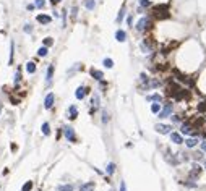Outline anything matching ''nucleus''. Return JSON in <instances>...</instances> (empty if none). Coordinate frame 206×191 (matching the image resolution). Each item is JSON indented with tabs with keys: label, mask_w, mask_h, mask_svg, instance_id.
Instances as JSON below:
<instances>
[{
	"label": "nucleus",
	"mask_w": 206,
	"mask_h": 191,
	"mask_svg": "<svg viewBox=\"0 0 206 191\" xmlns=\"http://www.w3.org/2000/svg\"><path fill=\"white\" fill-rule=\"evenodd\" d=\"M101 115H102V118H101V122L102 123H104V125H106V123H109V120H110V115H109V112H107V110H102V112H101Z\"/></svg>",
	"instance_id": "37"
},
{
	"label": "nucleus",
	"mask_w": 206,
	"mask_h": 191,
	"mask_svg": "<svg viewBox=\"0 0 206 191\" xmlns=\"http://www.w3.org/2000/svg\"><path fill=\"white\" fill-rule=\"evenodd\" d=\"M101 105V96H99V93H96V91H94L93 93V96H91V107H97Z\"/></svg>",
	"instance_id": "19"
},
{
	"label": "nucleus",
	"mask_w": 206,
	"mask_h": 191,
	"mask_svg": "<svg viewBox=\"0 0 206 191\" xmlns=\"http://www.w3.org/2000/svg\"><path fill=\"white\" fill-rule=\"evenodd\" d=\"M203 169L206 170V159H205V160H203Z\"/></svg>",
	"instance_id": "52"
},
{
	"label": "nucleus",
	"mask_w": 206,
	"mask_h": 191,
	"mask_svg": "<svg viewBox=\"0 0 206 191\" xmlns=\"http://www.w3.org/2000/svg\"><path fill=\"white\" fill-rule=\"evenodd\" d=\"M174 113V102L172 101H166L162 104V109L161 112L157 113V118L159 120H164V118H170V115Z\"/></svg>",
	"instance_id": "4"
},
{
	"label": "nucleus",
	"mask_w": 206,
	"mask_h": 191,
	"mask_svg": "<svg viewBox=\"0 0 206 191\" xmlns=\"http://www.w3.org/2000/svg\"><path fill=\"white\" fill-rule=\"evenodd\" d=\"M10 148H11V151H13V152H15V151H16V149H18V146H16V144H15V143H11V146H10Z\"/></svg>",
	"instance_id": "49"
},
{
	"label": "nucleus",
	"mask_w": 206,
	"mask_h": 191,
	"mask_svg": "<svg viewBox=\"0 0 206 191\" xmlns=\"http://www.w3.org/2000/svg\"><path fill=\"white\" fill-rule=\"evenodd\" d=\"M89 75H91V78L93 79H96V81H101V79H104V73H102L101 70H97V68H89Z\"/></svg>",
	"instance_id": "15"
},
{
	"label": "nucleus",
	"mask_w": 206,
	"mask_h": 191,
	"mask_svg": "<svg viewBox=\"0 0 206 191\" xmlns=\"http://www.w3.org/2000/svg\"><path fill=\"white\" fill-rule=\"evenodd\" d=\"M94 190H96V183L94 181H86L80 185V191H94Z\"/></svg>",
	"instance_id": "18"
},
{
	"label": "nucleus",
	"mask_w": 206,
	"mask_h": 191,
	"mask_svg": "<svg viewBox=\"0 0 206 191\" xmlns=\"http://www.w3.org/2000/svg\"><path fill=\"white\" fill-rule=\"evenodd\" d=\"M54 104H55V94L54 93H49L44 97V109L46 110H50L54 107Z\"/></svg>",
	"instance_id": "10"
},
{
	"label": "nucleus",
	"mask_w": 206,
	"mask_h": 191,
	"mask_svg": "<svg viewBox=\"0 0 206 191\" xmlns=\"http://www.w3.org/2000/svg\"><path fill=\"white\" fill-rule=\"evenodd\" d=\"M99 83V91H106L109 87V83L106 81V79H101V81H97Z\"/></svg>",
	"instance_id": "39"
},
{
	"label": "nucleus",
	"mask_w": 206,
	"mask_h": 191,
	"mask_svg": "<svg viewBox=\"0 0 206 191\" xmlns=\"http://www.w3.org/2000/svg\"><path fill=\"white\" fill-rule=\"evenodd\" d=\"M13 57H15V42H10V58H8V65L13 63Z\"/></svg>",
	"instance_id": "33"
},
{
	"label": "nucleus",
	"mask_w": 206,
	"mask_h": 191,
	"mask_svg": "<svg viewBox=\"0 0 206 191\" xmlns=\"http://www.w3.org/2000/svg\"><path fill=\"white\" fill-rule=\"evenodd\" d=\"M140 49H141V52L143 54H151L154 52V49H156V42H154V39L153 37H143L141 39V42H140Z\"/></svg>",
	"instance_id": "3"
},
{
	"label": "nucleus",
	"mask_w": 206,
	"mask_h": 191,
	"mask_svg": "<svg viewBox=\"0 0 206 191\" xmlns=\"http://www.w3.org/2000/svg\"><path fill=\"white\" fill-rule=\"evenodd\" d=\"M63 136H65V139L68 143H73V144H76L78 143V136H76V133H75V128L73 126H63Z\"/></svg>",
	"instance_id": "5"
},
{
	"label": "nucleus",
	"mask_w": 206,
	"mask_h": 191,
	"mask_svg": "<svg viewBox=\"0 0 206 191\" xmlns=\"http://www.w3.org/2000/svg\"><path fill=\"white\" fill-rule=\"evenodd\" d=\"M138 5L143 7V8H149V7H153V2L151 0H136Z\"/></svg>",
	"instance_id": "34"
},
{
	"label": "nucleus",
	"mask_w": 206,
	"mask_h": 191,
	"mask_svg": "<svg viewBox=\"0 0 206 191\" xmlns=\"http://www.w3.org/2000/svg\"><path fill=\"white\" fill-rule=\"evenodd\" d=\"M49 55V47H46V46H41L37 49V57H41V58H44Z\"/></svg>",
	"instance_id": "26"
},
{
	"label": "nucleus",
	"mask_w": 206,
	"mask_h": 191,
	"mask_svg": "<svg viewBox=\"0 0 206 191\" xmlns=\"http://www.w3.org/2000/svg\"><path fill=\"white\" fill-rule=\"evenodd\" d=\"M127 25H128L130 28H133V15H132V13L127 16Z\"/></svg>",
	"instance_id": "42"
},
{
	"label": "nucleus",
	"mask_w": 206,
	"mask_h": 191,
	"mask_svg": "<svg viewBox=\"0 0 206 191\" xmlns=\"http://www.w3.org/2000/svg\"><path fill=\"white\" fill-rule=\"evenodd\" d=\"M115 41L117 42H125L127 41V33L124 29H117L115 31Z\"/></svg>",
	"instance_id": "23"
},
{
	"label": "nucleus",
	"mask_w": 206,
	"mask_h": 191,
	"mask_svg": "<svg viewBox=\"0 0 206 191\" xmlns=\"http://www.w3.org/2000/svg\"><path fill=\"white\" fill-rule=\"evenodd\" d=\"M115 170H117L115 162H107V165H106V173H107V177H112V175L115 173Z\"/></svg>",
	"instance_id": "20"
},
{
	"label": "nucleus",
	"mask_w": 206,
	"mask_h": 191,
	"mask_svg": "<svg viewBox=\"0 0 206 191\" xmlns=\"http://www.w3.org/2000/svg\"><path fill=\"white\" fill-rule=\"evenodd\" d=\"M36 21L37 23H41V25H50L52 23V16H49V15H46V13H39L37 16H36Z\"/></svg>",
	"instance_id": "12"
},
{
	"label": "nucleus",
	"mask_w": 206,
	"mask_h": 191,
	"mask_svg": "<svg viewBox=\"0 0 206 191\" xmlns=\"http://www.w3.org/2000/svg\"><path fill=\"white\" fill-rule=\"evenodd\" d=\"M89 93H91V87H88V86H78L76 91H75V97H76L78 101H83L85 96L89 94Z\"/></svg>",
	"instance_id": "8"
},
{
	"label": "nucleus",
	"mask_w": 206,
	"mask_h": 191,
	"mask_svg": "<svg viewBox=\"0 0 206 191\" xmlns=\"http://www.w3.org/2000/svg\"><path fill=\"white\" fill-rule=\"evenodd\" d=\"M162 94H159V93H154V94H148L146 96V101L148 102H162Z\"/></svg>",
	"instance_id": "17"
},
{
	"label": "nucleus",
	"mask_w": 206,
	"mask_h": 191,
	"mask_svg": "<svg viewBox=\"0 0 206 191\" xmlns=\"http://www.w3.org/2000/svg\"><path fill=\"white\" fill-rule=\"evenodd\" d=\"M67 11H68V10H63V11H62V19H63V28H65V26H67Z\"/></svg>",
	"instance_id": "46"
},
{
	"label": "nucleus",
	"mask_w": 206,
	"mask_h": 191,
	"mask_svg": "<svg viewBox=\"0 0 206 191\" xmlns=\"http://www.w3.org/2000/svg\"><path fill=\"white\" fill-rule=\"evenodd\" d=\"M76 15H78V7L73 5V7H72V18L75 19V18H76Z\"/></svg>",
	"instance_id": "44"
},
{
	"label": "nucleus",
	"mask_w": 206,
	"mask_h": 191,
	"mask_svg": "<svg viewBox=\"0 0 206 191\" xmlns=\"http://www.w3.org/2000/svg\"><path fill=\"white\" fill-rule=\"evenodd\" d=\"M125 15H127V3L124 2V3H122V7H120V10H118V15H117V18H115V23H117V25H120V23L124 21Z\"/></svg>",
	"instance_id": "14"
},
{
	"label": "nucleus",
	"mask_w": 206,
	"mask_h": 191,
	"mask_svg": "<svg viewBox=\"0 0 206 191\" xmlns=\"http://www.w3.org/2000/svg\"><path fill=\"white\" fill-rule=\"evenodd\" d=\"M151 28H153V18L151 16H141L136 21V25H135V29H136L138 33H141V34L148 33Z\"/></svg>",
	"instance_id": "2"
},
{
	"label": "nucleus",
	"mask_w": 206,
	"mask_h": 191,
	"mask_svg": "<svg viewBox=\"0 0 206 191\" xmlns=\"http://www.w3.org/2000/svg\"><path fill=\"white\" fill-rule=\"evenodd\" d=\"M170 120H172L174 125H182V123H184V115H180V113H172V115H170Z\"/></svg>",
	"instance_id": "24"
},
{
	"label": "nucleus",
	"mask_w": 206,
	"mask_h": 191,
	"mask_svg": "<svg viewBox=\"0 0 206 191\" xmlns=\"http://www.w3.org/2000/svg\"><path fill=\"white\" fill-rule=\"evenodd\" d=\"M83 5L88 11H94L96 8V0H83Z\"/></svg>",
	"instance_id": "25"
},
{
	"label": "nucleus",
	"mask_w": 206,
	"mask_h": 191,
	"mask_svg": "<svg viewBox=\"0 0 206 191\" xmlns=\"http://www.w3.org/2000/svg\"><path fill=\"white\" fill-rule=\"evenodd\" d=\"M151 16L154 19H166V18H169L170 16V13H169V3H161V5L153 7Z\"/></svg>",
	"instance_id": "1"
},
{
	"label": "nucleus",
	"mask_w": 206,
	"mask_h": 191,
	"mask_svg": "<svg viewBox=\"0 0 206 191\" xmlns=\"http://www.w3.org/2000/svg\"><path fill=\"white\" fill-rule=\"evenodd\" d=\"M200 149L203 151V152H206V139H201L200 141Z\"/></svg>",
	"instance_id": "45"
},
{
	"label": "nucleus",
	"mask_w": 206,
	"mask_h": 191,
	"mask_svg": "<svg viewBox=\"0 0 206 191\" xmlns=\"http://www.w3.org/2000/svg\"><path fill=\"white\" fill-rule=\"evenodd\" d=\"M52 13H54V16H55V18H58V16H60V13H58V11H57V10H54V11H52Z\"/></svg>",
	"instance_id": "51"
},
{
	"label": "nucleus",
	"mask_w": 206,
	"mask_h": 191,
	"mask_svg": "<svg viewBox=\"0 0 206 191\" xmlns=\"http://www.w3.org/2000/svg\"><path fill=\"white\" fill-rule=\"evenodd\" d=\"M154 130L159 134H170L174 128H172V125H167V123H157V125L154 126Z\"/></svg>",
	"instance_id": "7"
},
{
	"label": "nucleus",
	"mask_w": 206,
	"mask_h": 191,
	"mask_svg": "<svg viewBox=\"0 0 206 191\" xmlns=\"http://www.w3.org/2000/svg\"><path fill=\"white\" fill-rule=\"evenodd\" d=\"M78 70H83V65H80V63H75V65H73L68 71H67V73H68V76H72L75 71H78Z\"/></svg>",
	"instance_id": "36"
},
{
	"label": "nucleus",
	"mask_w": 206,
	"mask_h": 191,
	"mask_svg": "<svg viewBox=\"0 0 206 191\" xmlns=\"http://www.w3.org/2000/svg\"><path fill=\"white\" fill-rule=\"evenodd\" d=\"M10 102H11L13 105H18V104H19V99L15 97V96H10Z\"/></svg>",
	"instance_id": "43"
},
{
	"label": "nucleus",
	"mask_w": 206,
	"mask_h": 191,
	"mask_svg": "<svg viewBox=\"0 0 206 191\" xmlns=\"http://www.w3.org/2000/svg\"><path fill=\"white\" fill-rule=\"evenodd\" d=\"M200 141L201 139L198 138V136H188L187 139H185V146H187L188 149H195L198 144H200Z\"/></svg>",
	"instance_id": "11"
},
{
	"label": "nucleus",
	"mask_w": 206,
	"mask_h": 191,
	"mask_svg": "<svg viewBox=\"0 0 206 191\" xmlns=\"http://www.w3.org/2000/svg\"><path fill=\"white\" fill-rule=\"evenodd\" d=\"M203 165H200L198 162H192V169H190L188 172V178H192V180H198L200 178V175L203 173Z\"/></svg>",
	"instance_id": "6"
},
{
	"label": "nucleus",
	"mask_w": 206,
	"mask_h": 191,
	"mask_svg": "<svg viewBox=\"0 0 206 191\" xmlns=\"http://www.w3.org/2000/svg\"><path fill=\"white\" fill-rule=\"evenodd\" d=\"M42 46H46V47L54 46V39H52V37H46L44 41H42Z\"/></svg>",
	"instance_id": "40"
},
{
	"label": "nucleus",
	"mask_w": 206,
	"mask_h": 191,
	"mask_svg": "<svg viewBox=\"0 0 206 191\" xmlns=\"http://www.w3.org/2000/svg\"><path fill=\"white\" fill-rule=\"evenodd\" d=\"M23 31H25L26 34H33L34 28H33V25H31V23H26V25L23 26Z\"/></svg>",
	"instance_id": "38"
},
{
	"label": "nucleus",
	"mask_w": 206,
	"mask_h": 191,
	"mask_svg": "<svg viewBox=\"0 0 206 191\" xmlns=\"http://www.w3.org/2000/svg\"><path fill=\"white\" fill-rule=\"evenodd\" d=\"M73 190H75V185H72V183H65V185L57 186V191H73Z\"/></svg>",
	"instance_id": "27"
},
{
	"label": "nucleus",
	"mask_w": 206,
	"mask_h": 191,
	"mask_svg": "<svg viewBox=\"0 0 206 191\" xmlns=\"http://www.w3.org/2000/svg\"><path fill=\"white\" fill-rule=\"evenodd\" d=\"M26 8H28V11H33V10H36V5L34 3H28Z\"/></svg>",
	"instance_id": "47"
},
{
	"label": "nucleus",
	"mask_w": 206,
	"mask_h": 191,
	"mask_svg": "<svg viewBox=\"0 0 206 191\" xmlns=\"http://www.w3.org/2000/svg\"><path fill=\"white\" fill-rule=\"evenodd\" d=\"M182 185H185L187 188H198L196 180H192V178H187V180H184V181H182Z\"/></svg>",
	"instance_id": "28"
},
{
	"label": "nucleus",
	"mask_w": 206,
	"mask_h": 191,
	"mask_svg": "<svg viewBox=\"0 0 206 191\" xmlns=\"http://www.w3.org/2000/svg\"><path fill=\"white\" fill-rule=\"evenodd\" d=\"M41 131H42V134H44V136H49V134H50V125H49V122H44V123H42Z\"/></svg>",
	"instance_id": "30"
},
{
	"label": "nucleus",
	"mask_w": 206,
	"mask_h": 191,
	"mask_svg": "<svg viewBox=\"0 0 206 191\" xmlns=\"http://www.w3.org/2000/svg\"><path fill=\"white\" fill-rule=\"evenodd\" d=\"M203 154H205V152H203L201 149H200V151H196V152H193V154H192V156H193V157H192V159H193V162L201 160V159H203Z\"/></svg>",
	"instance_id": "35"
},
{
	"label": "nucleus",
	"mask_w": 206,
	"mask_h": 191,
	"mask_svg": "<svg viewBox=\"0 0 206 191\" xmlns=\"http://www.w3.org/2000/svg\"><path fill=\"white\" fill-rule=\"evenodd\" d=\"M67 118L72 120V122L78 118V109H76V105H70L68 107V110H67Z\"/></svg>",
	"instance_id": "13"
},
{
	"label": "nucleus",
	"mask_w": 206,
	"mask_h": 191,
	"mask_svg": "<svg viewBox=\"0 0 206 191\" xmlns=\"http://www.w3.org/2000/svg\"><path fill=\"white\" fill-rule=\"evenodd\" d=\"M33 188H34V181L28 180V181H25V185H23L21 191H33Z\"/></svg>",
	"instance_id": "32"
},
{
	"label": "nucleus",
	"mask_w": 206,
	"mask_h": 191,
	"mask_svg": "<svg viewBox=\"0 0 206 191\" xmlns=\"http://www.w3.org/2000/svg\"><path fill=\"white\" fill-rule=\"evenodd\" d=\"M34 5H36V8L42 10V8L46 7V0H36V2H34Z\"/></svg>",
	"instance_id": "41"
},
{
	"label": "nucleus",
	"mask_w": 206,
	"mask_h": 191,
	"mask_svg": "<svg viewBox=\"0 0 206 191\" xmlns=\"http://www.w3.org/2000/svg\"><path fill=\"white\" fill-rule=\"evenodd\" d=\"M25 70H26L28 75H34V73H36V70H37V66H36V63H34V62H28L26 65H25Z\"/></svg>",
	"instance_id": "21"
},
{
	"label": "nucleus",
	"mask_w": 206,
	"mask_h": 191,
	"mask_svg": "<svg viewBox=\"0 0 206 191\" xmlns=\"http://www.w3.org/2000/svg\"><path fill=\"white\" fill-rule=\"evenodd\" d=\"M21 66H16V71H15V91H16V87L19 86V83H21Z\"/></svg>",
	"instance_id": "22"
},
{
	"label": "nucleus",
	"mask_w": 206,
	"mask_h": 191,
	"mask_svg": "<svg viewBox=\"0 0 206 191\" xmlns=\"http://www.w3.org/2000/svg\"><path fill=\"white\" fill-rule=\"evenodd\" d=\"M149 109H151V113H156L157 115V113L161 112V109H162V104H161V102H153Z\"/></svg>",
	"instance_id": "29"
},
{
	"label": "nucleus",
	"mask_w": 206,
	"mask_h": 191,
	"mask_svg": "<svg viewBox=\"0 0 206 191\" xmlns=\"http://www.w3.org/2000/svg\"><path fill=\"white\" fill-rule=\"evenodd\" d=\"M109 191H112V190H109Z\"/></svg>",
	"instance_id": "53"
},
{
	"label": "nucleus",
	"mask_w": 206,
	"mask_h": 191,
	"mask_svg": "<svg viewBox=\"0 0 206 191\" xmlns=\"http://www.w3.org/2000/svg\"><path fill=\"white\" fill-rule=\"evenodd\" d=\"M54 65H49L47 66V71H46V84L47 86H50V83H52V79H54Z\"/></svg>",
	"instance_id": "16"
},
{
	"label": "nucleus",
	"mask_w": 206,
	"mask_h": 191,
	"mask_svg": "<svg viewBox=\"0 0 206 191\" xmlns=\"http://www.w3.org/2000/svg\"><path fill=\"white\" fill-rule=\"evenodd\" d=\"M169 136H170V143H174V144H177V146H180V144H184L185 143L184 134H182L180 131H172Z\"/></svg>",
	"instance_id": "9"
},
{
	"label": "nucleus",
	"mask_w": 206,
	"mask_h": 191,
	"mask_svg": "<svg viewBox=\"0 0 206 191\" xmlns=\"http://www.w3.org/2000/svg\"><path fill=\"white\" fill-rule=\"evenodd\" d=\"M102 65H104V68L110 70V68H114V60L112 58H109V57H106L104 60H102Z\"/></svg>",
	"instance_id": "31"
},
{
	"label": "nucleus",
	"mask_w": 206,
	"mask_h": 191,
	"mask_svg": "<svg viewBox=\"0 0 206 191\" xmlns=\"http://www.w3.org/2000/svg\"><path fill=\"white\" fill-rule=\"evenodd\" d=\"M62 2V0H50V3H52V5L55 7V5H57V3H60Z\"/></svg>",
	"instance_id": "50"
},
{
	"label": "nucleus",
	"mask_w": 206,
	"mask_h": 191,
	"mask_svg": "<svg viewBox=\"0 0 206 191\" xmlns=\"http://www.w3.org/2000/svg\"><path fill=\"white\" fill-rule=\"evenodd\" d=\"M120 191H128V190H127V185H125V181H120Z\"/></svg>",
	"instance_id": "48"
}]
</instances>
